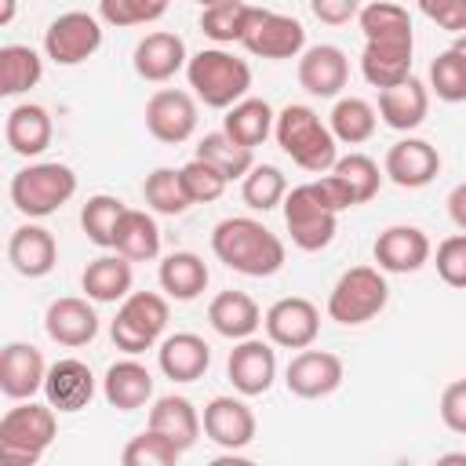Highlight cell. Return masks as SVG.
<instances>
[{"instance_id":"cell-1","label":"cell","mask_w":466,"mask_h":466,"mask_svg":"<svg viewBox=\"0 0 466 466\" xmlns=\"http://www.w3.org/2000/svg\"><path fill=\"white\" fill-rule=\"evenodd\" d=\"M211 251L222 266L244 277H273L284 266V240L248 215L222 218L211 229Z\"/></svg>"},{"instance_id":"cell-2","label":"cell","mask_w":466,"mask_h":466,"mask_svg":"<svg viewBox=\"0 0 466 466\" xmlns=\"http://www.w3.org/2000/svg\"><path fill=\"white\" fill-rule=\"evenodd\" d=\"M273 135H277V146L291 157V164H299L309 175H328L339 160V138L309 106H299V102L284 106L277 113Z\"/></svg>"},{"instance_id":"cell-3","label":"cell","mask_w":466,"mask_h":466,"mask_svg":"<svg viewBox=\"0 0 466 466\" xmlns=\"http://www.w3.org/2000/svg\"><path fill=\"white\" fill-rule=\"evenodd\" d=\"M186 80L193 87V95L211 106V109H229L240 98H248L251 87V66L222 47H204L197 55H189L186 62Z\"/></svg>"},{"instance_id":"cell-4","label":"cell","mask_w":466,"mask_h":466,"mask_svg":"<svg viewBox=\"0 0 466 466\" xmlns=\"http://www.w3.org/2000/svg\"><path fill=\"white\" fill-rule=\"evenodd\" d=\"M55 433H58L55 408L51 404H36L29 397L25 404L11 408L0 419V459L7 466H33L51 448Z\"/></svg>"},{"instance_id":"cell-5","label":"cell","mask_w":466,"mask_h":466,"mask_svg":"<svg viewBox=\"0 0 466 466\" xmlns=\"http://www.w3.org/2000/svg\"><path fill=\"white\" fill-rule=\"evenodd\" d=\"M73 193H76V171L58 160L29 164V167L15 171V178H11V204L25 218L55 215L62 204L73 200Z\"/></svg>"},{"instance_id":"cell-6","label":"cell","mask_w":466,"mask_h":466,"mask_svg":"<svg viewBox=\"0 0 466 466\" xmlns=\"http://www.w3.org/2000/svg\"><path fill=\"white\" fill-rule=\"evenodd\" d=\"M284 226L291 233V244L299 251H320L335 240L339 229V211L328 200L320 178L302 182L284 197Z\"/></svg>"},{"instance_id":"cell-7","label":"cell","mask_w":466,"mask_h":466,"mask_svg":"<svg viewBox=\"0 0 466 466\" xmlns=\"http://www.w3.org/2000/svg\"><path fill=\"white\" fill-rule=\"evenodd\" d=\"M390 302V284L382 277L379 266H353L346 269L331 295H328V317L335 324H346V328H357V324H368L371 317H379Z\"/></svg>"},{"instance_id":"cell-8","label":"cell","mask_w":466,"mask_h":466,"mask_svg":"<svg viewBox=\"0 0 466 466\" xmlns=\"http://www.w3.org/2000/svg\"><path fill=\"white\" fill-rule=\"evenodd\" d=\"M167 317H171V309H167V299H164V295H157V291H131V295L120 302L116 317H113V324H109V339H113V346L124 350L127 357L146 353V350H153L157 339L164 335Z\"/></svg>"},{"instance_id":"cell-9","label":"cell","mask_w":466,"mask_h":466,"mask_svg":"<svg viewBox=\"0 0 466 466\" xmlns=\"http://www.w3.org/2000/svg\"><path fill=\"white\" fill-rule=\"evenodd\" d=\"M244 51L255 58H295L306 51V29L291 15H277L266 7H251V18L240 36Z\"/></svg>"},{"instance_id":"cell-10","label":"cell","mask_w":466,"mask_h":466,"mask_svg":"<svg viewBox=\"0 0 466 466\" xmlns=\"http://www.w3.org/2000/svg\"><path fill=\"white\" fill-rule=\"evenodd\" d=\"M102 47V22L87 11H66L44 29V51L58 66H80Z\"/></svg>"},{"instance_id":"cell-11","label":"cell","mask_w":466,"mask_h":466,"mask_svg":"<svg viewBox=\"0 0 466 466\" xmlns=\"http://www.w3.org/2000/svg\"><path fill=\"white\" fill-rule=\"evenodd\" d=\"M328 200L335 204V211H346V208H357V204H368L379 186H382V171L379 164L368 157V153H346L335 160V167L320 178Z\"/></svg>"},{"instance_id":"cell-12","label":"cell","mask_w":466,"mask_h":466,"mask_svg":"<svg viewBox=\"0 0 466 466\" xmlns=\"http://www.w3.org/2000/svg\"><path fill=\"white\" fill-rule=\"evenodd\" d=\"M262 324H266V335L273 346H284V350H306L317 342L320 335V313L309 299L302 295H288V299H277L266 313H262Z\"/></svg>"},{"instance_id":"cell-13","label":"cell","mask_w":466,"mask_h":466,"mask_svg":"<svg viewBox=\"0 0 466 466\" xmlns=\"http://www.w3.org/2000/svg\"><path fill=\"white\" fill-rule=\"evenodd\" d=\"M146 127L157 142L178 146L197 131V102L189 91L178 87H160L146 102Z\"/></svg>"},{"instance_id":"cell-14","label":"cell","mask_w":466,"mask_h":466,"mask_svg":"<svg viewBox=\"0 0 466 466\" xmlns=\"http://www.w3.org/2000/svg\"><path fill=\"white\" fill-rule=\"evenodd\" d=\"M342 360L328 350H299L291 357V364L284 368V382H288V393L302 397V400H317V397H328L342 386Z\"/></svg>"},{"instance_id":"cell-15","label":"cell","mask_w":466,"mask_h":466,"mask_svg":"<svg viewBox=\"0 0 466 466\" xmlns=\"http://www.w3.org/2000/svg\"><path fill=\"white\" fill-rule=\"evenodd\" d=\"M200 422H204L208 441L218 444V448H226V451L248 448V444L255 441V430H258L255 411H251L240 397H211V400L204 404Z\"/></svg>"},{"instance_id":"cell-16","label":"cell","mask_w":466,"mask_h":466,"mask_svg":"<svg viewBox=\"0 0 466 466\" xmlns=\"http://www.w3.org/2000/svg\"><path fill=\"white\" fill-rule=\"evenodd\" d=\"M441 171V153L437 146H430L426 138H400L386 149V164H382V175L400 186V189H422L437 178Z\"/></svg>"},{"instance_id":"cell-17","label":"cell","mask_w":466,"mask_h":466,"mask_svg":"<svg viewBox=\"0 0 466 466\" xmlns=\"http://www.w3.org/2000/svg\"><path fill=\"white\" fill-rule=\"evenodd\" d=\"M226 375H229V382H233V390L240 397L266 393L273 386V379H277V353H273V346L262 342V339H240L229 350Z\"/></svg>"},{"instance_id":"cell-18","label":"cell","mask_w":466,"mask_h":466,"mask_svg":"<svg viewBox=\"0 0 466 466\" xmlns=\"http://www.w3.org/2000/svg\"><path fill=\"white\" fill-rule=\"evenodd\" d=\"M44 331L51 342L66 346V350H76V346H87L95 335H98V313L87 299H76V295H62L47 306L44 313Z\"/></svg>"},{"instance_id":"cell-19","label":"cell","mask_w":466,"mask_h":466,"mask_svg":"<svg viewBox=\"0 0 466 466\" xmlns=\"http://www.w3.org/2000/svg\"><path fill=\"white\" fill-rule=\"evenodd\" d=\"M375 262L382 273H415L430 262V237L419 226H390L375 237Z\"/></svg>"},{"instance_id":"cell-20","label":"cell","mask_w":466,"mask_h":466,"mask_svg":"<svg viewBox=\"0 0 466 466\" xmlns=\"http://www.w3.org/2000/svg\"><path fill=\"white\" fill-rule=\"evenodd\" d=\"M189 55H186V40L178 33H146L138 44H135V55H131V66L142 80L149 84H164L171 80L178 69H186Z\"/></svg>"},{"instance_id":"cell-21","label":"cell","mask_w":466,"mask_h":466,"mask_svg":"<svg viewBox=\"0 0 466 466\" xmlns=\"http://www.w3.org/2000/svg\"><path fill=\"white\" fill-rule=\"evenodd\" d=\"M350 80V62L335 44H313L299 58V84L317 98H335Z\"/></svg>"},{"instance_id":"cell-22","label":"cell","mask_w":466,"mask_h":466,"mask_svg":"<svg viewBox=\"0 0 466 466\" xmlns=\"http://www.w3.org/2000/svg\"><path fill=\"white\" fill-rule=\"evenodd\" d=\"M47 364L36 346L29 342H7L0 353V390L11 400H29L36 390H44Z\"/></svg>"},{"instance_id":"cell-23","label":"cell","mask_w":466,"mask_h":466,"mask_svg":"<svg viewBox=\"0 0 466 466\" xmlns=\"http://www.w3.org/2000/svg\"><path fill=\"white\" fill-rule=\"evenodd\" d=\"M44 397L55 411H80L91 404L95 397V375L84 360L76 357H62L47 368V379H44Z\"/></svg>"},{"instance_id":"cell-24","label":"cell","mask_w":466,"mask_h":466,"mask_svg":"<svg viewBox=\"0 0 466 466\" xmlns=\"http://www.w3.org/2000/svg\"><path fill=\"white\" fill-rule=\"evenodd\" d=\"M7 262L15 266V273L36 280V277H47L58 262V244L51 237V229L36 226V222H25L11 233L7 240Z\"/></svg>"},{"instance_id":"cell-25","label":"cell","mask_w":466,"mask_h":466,"mask_svg":"<svg viewBox=\"0 0 466 466\" xmlns=\"http://www.w3.org/2000/svg\"><path fill=\"white\" fill-rule=\"evenodd\" d=\"M411 51L415 40H364L360 73L371 87H393L411 76Z\"/></svg>"},{"instance_id":"cell-26","label":"cell","mask_w":466,"mask_h":466,"mask_svg":"<svg viewBox=\"0 0 466 466\" xmlns=\"http://www.w3.org/2000/svg\"><path fill=\"white\" fill-rule=\"evenodd\" d=\"M157 364L171 382H197L211 364V346L193 331H175L157 346Z\"/></svg>"},{"instance_id":"cell-27","label":"cell","mask_w":466,"mask_h":466,"mask_svg":"<svg viewBox=\"0 0 466 466\" xmlns=\"http://www.w3.org/2000/svg\"><path fill=\"white\" fill-rule=\"evenodd\" d=\"M430 113V91L415 76L379 91V116L393 131H415Z\"/></svg>"},{"instance_id":"cell-28","label":"cell","mask_w":466,"mask_h":466,"mask_svg":"<svg viewBox=\"0 0 466 466\" xmlns=\"http://www.w3.org/2000/svg\"><path fill=\"white\" fill-rule=\"evenodd\" d=\"M102 397H106L109 408H116V411H135V408H142V404L153 397V375H149V368L138 364L135 357L109 364V368H106V379H102Z\"/></svg>"},{"instance_id":"cell-29","label":"cell","mask_w":466,"mask_h":466,"mask_svg":"<svg viewBox=\"0 0 466 466\" xmlns=\"http://www.w3.org/2000/svg\"><path fill=\"white\" fill-rule=\"evenodd\" d=\"M208 320H211V328H215L222 339L240 342V339H251V335L258 331L262 309H258V302H255L251 295H244V291H218V295L211 299V306H208Z\"/></svg>"},{"instance_id":"cell-30","label":"cell","mask_w":466,"mask_h":466,"mask_svg":"<svg viewBox=\"0 0 466 466\" xmlns=\"http://www.w3.org/2000/svg\"><path fill=\"white\" fill-rule=\"evenodd\" d=\"M51 135H55V127H51V113L44 106L22 102L7 113L4 138L18 157H40L51 146Z\"/></svg>"},{"instance_id":"cell-31","label":"cell","mask_w":466,"mask_h":466,"mask_svg":"<svg viewBox=\"0 0 466 466\" xmlns=\"http://www.w3.org/2000/svg\"><path fill=\"white\" fill-rule=\"evenodd\" d=\"M149 430L164 433V437L175 441L182 451H189V448L197 444L204 422H200V411L193 408V400L167 393V397H157V400H153V408H149Z\"/></svg>"},{"instance_id":"cell-32","label":"cell","mask_w":466,"mask_h":466,"mask_svg":"<svg viewBox=\"0 0 466 466\" xmlns=\"http://www.w3.org/2000/svg\"><path fill=\"white\" fill-rule=\"evenodd\" d=\"M131 258H124L120 251L116 255H98L95 262H87L84 277H80V288L91 302H120L131 295Z\"/></svg>"},{"instance_id":"cell-33","label":"cell","mask_w":466,"mask_h":466,"mask_svg":"<svg viewBox=\"0 0 466 466\" xmlns=\"http://www.w3.org/2000/svg\"><path fill=\"white\" fill-rule=\"evenodd\" d=\"M273 124H277V113L269 109L266 98H240V102L229 106L226 116H222V131H226L233 142L248 146V149L262 146V142L273 135Z\"/></svg>"},{"instance_id":"cell-34","label":"cell","mask_w":466,"mask_h":466,"mask_svg":"<svg viewBox=\"0 0 466 466\" xmlns=\"http://www.w3.org/2000/svg\"><path fill=\"white\" fill-rule=\"evenodd\" d=\"M113 248L131 258V262H149L160 255V226L149 211H138V208H127L116 222V240Z\"/></svg>"},{"instance_id":"cell-35","label":"cell","mask_w":466,"mask_h":466,"mask_svg":"<svg viewBox=\"0 0 466 466\" xmlns=\"http://www.w3.org/2000/svg\"><path fill=\"white\" fill-rule=\"evenodd\" d=\"M157 277H160L164 295L175 299V302H193L208 288V266L193 251H171L160 262V273Z\"/></svg>"},{"instance_id":"cell-36","label":"cell","mask_w":466,"mask_h":466,"mask_svg":"<svg viewBox=\"0 0 466 466\" xmlns=\"http://www.w3.org/2000/svg\"><path fill=\"white\" fill-rule=\"evenodd\" d=\"M44 76V62L29 44H4L0 47V95H25Z\"/></svg>"},{"instance_id":"cell-37","label":"cell","mask_w":466,"mask_h":466,"mask_svg":"<svg viewBox=\"0 0 466 466\" xmlns=\"http://www.w3.org/2000/svg\"><path fill=\"white\" fill-rule=\"evenodd\" d=\"M375 124H379L375 106L364 102V98H357V95L339 98V102L331 106V116H328L331 135H335L339 142H346V146H360V142H368V138L375 135Z\"/></svg>"},{"instance_id":"cell-38","label":"cell","mask_w":466,"mask_h":466,"mask_svg":"<svg viewBox=\"0 0 466 466\" xmlns=\"http://www.w3.org/2000/svg\"><path fill=\"white\" fill-rule=\"evenodd\" d=\"M364 40H415L411 36V15L393 0H371L357 11Z\"/></svg>"},{"instance_id":"cell-39","label":"cell","mask_w":466,"mask_h":466,"mask_svg":"<svg viewBox=\"0 0 466 466\" xmlns=\"http://www.w3.org/2000/svg\"><path fill=\"white\" fill-rule=\"evenodd\" d=\"M197 157L208 160L211 167H218L229 182H233V178H244V175L255 167L251 149L240 146V142H233L226 131H208V135L200 138V146H197Z\"/></svg>"},{"instance_id":"cell-40","label":"cell","mask_w":466,"mask_h":466,"mask_svg":"<svg viewBox=\"0 0 466 466\" xmlns=\"http://www.w3.org/2000/svg\"><path fill=\"white\" fill-rule=\"evenodd\" d=\"M127 211V204L120 197H109V193H95L87 197V204L80 208V226L87 233V240L95 248H113L116 240V222L120 215Z\"/></svg>"},{"instance_id":"cell-41","label":"cell","mask_w":466,"mask_h":466,"mask_svg":"<svg viewBox=\"0 0 466 466\" xmlns=\"http://www.w3.org/2000/svg\"><path fill=\"white\" fill-rule=\"evenodd\" d=\"M248 18H251V4H244V0H218V4H208L200 11V29L215 44H240Z\"/></svg>"},{"instance_id":"cell-42","label":"cell","mask_w":466,"mask_h":466,"mask_svg":"<svg viewBox=\"0 0 466 466\" xmlns=\"http://www.w3.org/2000/svg\"><path fill=\"white\" fill-rule=\"evenodd\" d=\"M240 182H244L240 186V197H244V204L251 211H273L288 197V178L273 164H255Z\"/></svg>"},{"instance_id":"cell-43","label":"cell","mask_w":466,"mask_h":466,"mask_svg":"<svg viewBox=\"0 0 466 466\" xmlns=\"http://www.w3.org/2000/svg\"><path fill=\"white\" fill-rule=\"evenodd\" d=\"M142 197L146 204L157 211V215H182L193 200L186 197V186H182V171L175 167H157L146 175L142 182Z\"/></svg>"},{"instance_id":"cell-44","label":"cell","mask_w":466,"mask_h":466,"mask_svg":"<svg viewBox=\"0 0 466 466\" xmlns=\"http://www.w3.org/2000/svg\"><path fill=\"white\" fill-rule=\"evenodd\" d=\"M178 459H182V448L175 441H167L164 433H157V430H146V433L131 437L127 448L120 451L124 466H175Z\"/></svg>"},{"instance_id":"cell-45","label":"cell","mask_w":466,"mask_h":466,"mask_svg":"<svg viewBox=\"0 0 466 466\" xmlns=\"http://www.w3.org/2000/svg\"><path fill=\"white\" fill-rule=\"evenodd\" d=\"M430 91L441 102H466V58L455 47L430 62Z\"/></svg>"},{"instance_id":"cell-46","label":"cell","mask_w":466,"mask_h":466,"mask_svg":"<svg viewBox=\"0 0 466 466\" xmlns=\"http://www.w3.org/2000/svg\"><path fill=\"white\" fill-rule=\"evenodd\" d=\"M178 171H182L186 197H189L193 204H211V200H218V197L226 193V186H229V178H226L218 167H211L208 160H200V157H193V160L182 164Z\"/></svg>"},{"instance_id":"cell-47","label":"cell","mask_w":466,"mask_h":466,"mask_svg":"<svg viewBox=\"0 0 466 466\" xmlns=\"http://www.w3.org/2000/svg\"><path fill=\"white\" fill-rule=\"evenodd\" d=\"M167 11V0H98V18L106 25H146Z\"/></svg>"},{"instance_id":"cell-48","label":"cell","mask_w":466,"mask_h":466,"mask_svg":"<svg viewBox=\"0 0 466 466\" xmlns=\"http://www.w3.org/2000/svg\"><path fill=\"white\" fill-rule=\"evenodd\" d=\"M437 277L448 288H466V233H455L437 244Z\"/></svg>"},{"instance_id":"cell-49","label":"cell","mask_w":466,"mask_h":466,"mask_svg":"<svg viewBox=\"0 0 466 466\" xmlns=\"http://www.w3.org/2000/svg\"><path fill=\"white\" fill-rule=\"evenodd\" d=\"M419 11L448 33H466V0H419Z\"/></svg>"},{"instance_id":"cell-50","label":"cell","mask_w":466,"mask_h":466,"mask_svg":"<svg viewBox=\"0 0 466 466\" xmlns=\"http://www.w3.org/2000/svg\"><path fill=\"white\" fill-rule=\"evenodd\" d=\"M441 422L451 433L466 437V379H455V382L444 386V393H441Z\"/></svg>"},{"instance_id":"cell-51","label":"cell","mask_w":466,"mask_h":466,"mask_svg":"<svg viewBox=\"0 0 466 466\" xmlns=\"http://www.w3.org/2000/svg\"><path fill=\"white\" fill-rule=\"evenodd\" d=\"M309 11L324 25H346L360 11V0H309Z\"/></svg>"},{"instance_id":"cell-52","label":"cell","mask_w":466,"mask_h":466,"mask_svg":"<svg viewBox=\"0 0 466 466\" xmlns=\"http://www.w3.org/2000/svg\"><path fill=\"white\" fill-rule=\"evenodd\" d=\"M448 218L466 233V182H459V186L448 193Z\"/></svg>"},{"instance_id":"cell-53","label":"cell","mask_w":466,"mask_h":466,"mask_svg":"<svg viewBox=\"0 0 466 466\" xmlns=\"http://www.w3.org/2000/svg\"><path fill=\"white\" fill-rule=\"evenodd\" d=\"M15 18V0H0V25H11Z\"/></svg>"},{"instance_id":"cell-54","label":"cell","mask_w":466,"mask_h":466,"mask_svg":"<svg viewBox=\"0 0 466 466\" xmlns=\"http://www.w3.org/2000/svg\"><path fill=\"white\" fill-rule=\"evenodd\" d=\"M451 47H455V51H459V55H462V58H466V33H459V40H455V44H451Z\"/></svg>"},{"instance_id":"cell-55","label":"cell","mask_w":466,"mask_h":466,"mask_svg":"<svg viewBox=\"0 0 466 466\" xmlns=\"http://www.w3.org/2000/svg\"><path fill=\"white\" fill-rule=\"evenodd\" d=\"M441 462H466V455H444Z\"/></svg>"},{"instance_id":"cell-56","label":"cell","mask_w":466,"mask_h":466,"mask_svg":"<svg viewBox=\"0 0 466 466\" xmlns=\"http://www.w3.org/2000/svg\"><path fill=\"white\" fill-rule=\"evenodd\" d=\"M197 4H200V7H208V4H218V0H197Z\"/></svg>"}]
</instances>
